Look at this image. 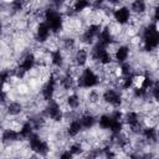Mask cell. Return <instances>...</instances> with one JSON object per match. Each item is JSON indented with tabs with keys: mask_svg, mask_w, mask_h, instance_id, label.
Wrapping results in <instances>:
<instances>
[{
	"mask_svg": "<svg viewBox=\"0 0 159 159\" xmlns=\"http://www.w3.org/2000/svg\"><path fill=\"white\" fill-rule=\"evenodd\" d=\"M142 42H143V48L147 52H150L157 47H159V29L155 22H150L143 27Z\"/></svg>",
	"mask_w": 159,
	"mask_h": 159,
	"instance_id": "6da1fadb",
	"label": "cell"
},
{
	"mask_svg": "<svg viewBox=\"0 0 159 159\" xmlns=\"http://www.w3.org/2000/svg\"><path fill=\"white\" fill-rule=\"evenodd\" d=\"M43 20L50 27L51 32L57 34L63 27V16L57 7H47L43 11Z\"/></svg>",
	"mask_w": 159,
	"mask_h": 159,
	"instance_id": "7a4b0ae2",
	"label": "cell"
},
{
	"mask_svg": "<svg viewBox=\"0 0 159 159\" xmlns=\"http://www.w3.org/2000/svg\"><path fill=\"white\" fill-rule=\"evenodd\" d=\"M99 76L91 67H84L77 77V86L80 88H94L99 84Z\"/></svg>",
	"mask_w": 159,
	"mask_h": 159,
	"instance_id": "3957f363",
	"label": "cell"
},
{
	"mask_svg": "<svg viewBox=\"0 0 159 159\" xmlns=\"http://www.w3.org/2000/svg\"><path fill=\"white\" fill-rule=\"evenodd\" d=\"M91 58L93 61L98 62L99 65H103V66H108L113 61V56L107 50V47H104V46H102L99 43H96L92 47V50H91Z\"/></svg>",
	"mask_w": 159,
	"mask_h": 159,
	"instance_id": "277c9868",
	"label": "cell"
},
{
	"mask_svg": "<svg viewBox=\"0 0 159 159\" xmlns=\"http://www.w3.org/2000/svg\"><path fill=\"white\" fill-rule=\"evenodd\" d=\"M29 148L37 155L45 157L50 152V145L46 140H43L37 133H34L29 139Z\"/></svg>",
	"mask_w": 159,
	"mask_h": 159,
	"instance_id": "5b68a950",
	"label": "cell"
},
{
	"mask_svg": "<svg viewBox=\"0 0 159 159\" xmlns=\"http://www.w3.org/2000/svg\"><path fill=\"white\" fill-rule=\"evenodd\" d=\"M102 99L107 104H109V106H112V107H114L117 109L123 103L122 93L118 89H116V88H107V89H104V92L102 93Z\"/></svg>",
	"mask_w": 159,
	"mask_h": 159,
	"instance_id": "8992f818",
	"label": "cell"
},
{
	"mask_svg": "<svg viewBox=\"0 0 159 159\" xmlns=\"http://www.w3.org/2000/svg\"><path fill=\"white\" fill-rule=\"evenodd\" d=\"M124 123L130 128V130L133 133H142L143 130V124L140 122V116L138 112L135 111H129L124 114V118H123Z\"/></svg>",
	"mask_w": 159,
	"mask_h": 159,
	"instance_id": "52a82bcc",
	"label": "cell"
},
{
	"mask_svg": "<svg viewBox=\"0 0 159 159\" xmlns=\"http://www.w3.org/2000/svg\"><path fill=\"white\" fill-rule=\"evenodd\" d=\"M45 114H46L47 118L52 119L53 122H61L63 119V116H65L61 106L55 99L47 102V104L45 107Z\"/></svg>",
	"mask_w": 159,
	"mask_h": 159,
	"instance_id": "ba28073f",
	"label": "cell"
},
{
	"mask_svg": "<svg viewBox=\"0 0 159 159\" xmlns=\"http://www.w3.org/2000/svg\"><path fill=\"white\" fill-rule=\"evenodd\" d=\"M103 26L101 24H91L89 26L86 27V30L82 32L81 35V41L86 45H92L93 41L98 37V35L101 34Z\"/></svg>",
	"mask_w": 159,
	"mask_h": 159,
	"instance_id": "9c48e42d",
	"label": "cell"
},
{
	"mask_svg": "<svg viewBox=\"0 0 159 159\" xmlns=\"http://www.w3.org/2000/svg\"><path fill=\"white\" fill-rule=\"evenodd\" d=\"M57 82H58V80L56 78V76L55 75H50L47 81L43 83V86L41 88V96L46 102H50V101L53 99V94L56 92Z\"/></svg>",
	"mask_w": 159,
	"mask_h": 159,
	"instance_id": "30bf717a",
	"label": "cell"
},
{
	"mask_svg": "<svg viewBox=\"0 0 159 159\" xmlns=\"http://www.w3.org/2000/svg\"><path fill=\"white\" fill-rule=\"evenodd\" d=\"M112 15H113V19L116 20L117 24H119V25H125V24H128L129 20H130L132 11H130L129 7H127V6H119V7H116V9L112 11Z\"/></svg>",
	"mask_w": 159,
	"mask_h": 159,
	"instance_id": "8fae6325",
	"label": "cell"
},
{
	"mask_svg": "<svg viewBox=\"0 0 159 159\" xmlns=\"http://www.w3.org/2000/svg\"><path fill=\"white\" fill-rule=\"evenodd\" d=\"M50 36H51V30L47 26V24L45 21L37 24L36 31H35V39H36V41L40 42V43H43V42H46L50 39Z\"/></svg>",
	"mask_w": 159,
	"mask_h": 159,
	"instance_id": "7c38bea8",
	"label": "cell"
},
{
	"mask_svg": "<svg viewBox=\"0 0 159 159\" xmlns=\"http://www.w3.org/2000/svg\"><path fill=\"white\" fill-rule=\"evenodd\" d=\"M114 42V36H113V32L112 30L109 29V26H104L101 31V34L98 35L97 37V43L104 46V47H108L111 46L112 43Z\"/></svg>",
	"mask_w": 159,
	"mask_h": 159,
	"instance_id": "4fadbf2b",
	"label": "cell"
},
{
	"mask_svg": "<svg viewBox=\"0 0 159 159\" xmlns=\"http://www.w3.org/2000/svg\"><path fill=\"white\" fill-rule=\"evenodd\" d=\"M36 66V57H35V55L32 53V52H27L22 58H21V61H20V63H19V68H21L22 71H25L26 73L29 72V71H31V70H34V67Z\"/></svg>",
	"mask_w": 159,
	"mask_h": 159,
	"instance_id": "5bb4252c",
	"label": "cell"
},
{
	"mask_svg": "<svg viewBox=\"0 0 159 159\" xmlns=\"http://www.w3.org/2000/svg\"><path fill=\"white\" fill-rule=\"evenodd\" d=\"M129 53H130V48L127 46V45H120L117 47V50L114 51V55H113V60L122 65L124 62H127L128 57H129Z\"/></svg>",
	"mask_w": 159,
	"mask_h": 159,
	"instance_id": "9a60e30c",
	"label": "cell"
},
{
	"mask_svg": "<svg viewBox=\"0 0 159 159\" xmlns=\"http://www.w3.org/2000/svg\"><path fill=\"white\" fill-rule=\"evenodd\" d=\"M1 139H2V143H14V142L21 140V135L19 130L12 129V128H6L2 130Z\"/></svg>",
	"mask_w": 159,
	"mask_h": 159,
	"instance_id": "2e32d148",
	"label": "cell"
},
{
	"mask_svg": "<svg viewBox=\"0 0 159 159\" xmlns=\"http://www.w3.org/2000/svg\"><path fill=\"white\" fill-rule=\"evenodd\" d=\"M60 86L65 89V91H70V89H73L76 86H77V80H75L73 75L70 73V72H66L61 78H60Z\"/></svg>",
	"mask_w": 159,
	"mask_h": 159,
	"instance_id": "e0dca14e",
	"label": "cell"
},
{
	"mask_svg": "<svg viewBox=\"0 0 159 159\" xmlns=\"http://www.w3.org/2000/svg\"><path fill=\"white\" fill-rule=\"evenodd\" d=\"M82 130H83V127H82V123H81L80 118H75V119H72L70 122V124L67 127V135L71 137V138H75Z\"/></svg>",
	"mask_w": 159,
	"mask_h": 159,
	"instance_id": "ac0fdd59",
	"label": "cell"
},
{
	"mask_svg": "<svg viewBox=\"0 0 159 159\" xmlns=\"http://www.w3.org/2000/svg\"><path fill=\"white\" fill-rule=\"evenodd\" d=\"M73 61L76 63L77 67H83L87 61H88V51L86 48H78L76 52H75V56H73Z\"/></svg>",
	"mask_w": 159,
	"mask_h": 159,
	"instance_id": "d6986e66",
	"label": "cell"
},
{
	"mask_svg": "<svg viewBox=\"0 0 159 159\" xmlns=\"http://www.w3.org/2000/svg\"><path fill=\"white\" fill-rule=\"evenodd\" d=\"M142 135L145 140H148L149 143H155L158 140V130L155 127H152V125H148V127H144L143 130H142Z\"/></svg>",
	"mask_w": 159,
	"mask_h": 159,
	"instance_id": "ffe728a7",
	"label": "cell"
},
{
	"mask_svg": "<svg viewBox=\"0 0 159 159\" xmlns=\"http://www.w3.org/2000/svg\"><path fill=\"white\" fill-rule=\"evenodd\" d=\"M50 57H51V63L55 66V67H58L61 68L63 66V62H65V58H63V53L60 48H55L50 52Z\"/></svg>",
	"mask_w": 159,
	"mask_h": 159,
	"instance_id": "44dd1931",
	"label": "cell"
},
{
	"mask_svg": "<svg viewBox=\"0 0 159 159\" xmlns=\"http://www.w3.org/2000/svg\"><path fill=\"white\" fill-rule=\"evenodd\" d=\"M80 120H81V123H82L83 129H91V128H93L94 124H96V122H97L96 117H94L93 114H91V113H84V114H82V116L80 117Z\"/></svg>",
	"mask_w": 159,
	"mask_h": 159,
	"instance_id": "7402d4cb",
	"label": "cell"
},
{
	"mask_svg": "<svg viewBox=\"0 0 159 159\" xmlns=\"http://www.w3.org/2000/svg\"><path fill=\"white\" fill-rule=\"evenodd\" d=\"M34 125L31 124V122L30 120H26V122H24L22 124H21V127H20V130H19V133H20V135H21V139H29L32 134H34Z\"/></svg>",
	"mask_w": 159,
	"mask_h": 159,
	"instance_id": "603a6c76",
	"label": "cell"
},
{
	"mask_svg": "<svg viewBox=\"0 0 159 159\" xmlns=\"http://www.w3.org/2000/svg\"><path fill=\"white\" fill-rule=\"evenodd\" d=\"M22 104L17 101H12V102H9L6 104V113L9 116H19L21 112H22Z\"/></svg>",
	"mask_w": 159,
	"mask_h": 159,
	"instance_id": "cb8c5ba5",
	"label": "cell"
},
{
	"mask_svg": "<svg viewBox=\"0 0 159 159\" xmlns=\"http://www.w3.org/2000/svg\"><path fill=\"white\" fill-rule=\"evenodd\" d=\"M97 122H98L99 128L106 129V130H109L111 127H112V123H113V118H112L111 113L109 114H102V116H99V118H98Z\"/></svg>",
	"mask_w": 159,
	"mask_h": 159,
	"instance_id": "d4e9b609",
	"label": "cell"
},
{
	"mask_svg": "<svg viewBox=\"0 0 159 159\" xmlns=\"http://www.w3.org/2000/svg\"><path fill=\"white\" fill-rule=\"evenodd\" d=\"M135 80H137V75L135 73H132V75H128L125 77H122V80H120V87L123 89L133 88L134 84H135Z\"/></svg>",
	"mask_w": 159,
	"mask_h": 159,
	"instance_id": "484cf974",
	"label": "cell"
},
{
	"mask_svg": "<svg viewBox=\"0 0 159 159\" xmlns=\"http://www.w3.org/2000/svg\"><path fill=\"white\" fill-rule=\"evenodd\" d=\"M66 104L71 109H77L81 106V98H80V96L77 93H71L66 98Z\"/></svg>",
	"mask_w": 159,
	"mask_h": 159,
	"instance_id": "4316f807",
	"label": "cell"
},
{
	"mask_svg": "<svg viewBox=\"0 0 159 159\" xmlns=\"http://www.w3.org/2000/svg\"><path fill=\"white\" fill-rule=\"evenodd\" d=\"M147 10V4L143 0H135L130 4V11L134 14H144Z\"/></svg>",
	"mask_w": 159,
	"mask_h": 159,
	"instance_id": "83f0119b",
	"label": "cell"
},
{
	"mask_svg": "<svg viewBox=\"0 0 159 159\" xmlns=\"http://www.w3.org/2000/svg\"><path fill=\"white\" fill-rule=\"evenodd\" d=\"M89 6H92V4L89 2V1H86V0H77V1H75L73 4H72V12H75V14H77V12H81V11H83V10H86L87 7H89Z\"/></svg>",
	"mask_w": 159,
	"mask_h": 159,
	"instance_id": "f1b7e54d",
	"label": "cell"
},
{
	"mask_svg": "<svg viewBox=\"0 0 159 159\" xmlns=\"http://www.w3.org/2000/svg\"><path fill=\"white\" fill-rule=\"evenodd\" d=\"M30 122H31V124L34 125V129L35 130H37V129H41L43 125H45V117H42V116H40V114H37V116H34V117H31L30 119H29Z\"/></svg>",
	"mask_w": 159,
	"mask_h": 159,
	"instance_id": "f546056e",
	"label": "cell"
},
{
	"mask_svg": "<svg viewBox=\"0 0 159 159\" xmlns=\"http://www.w3.org/2000/svg\"><path fill=\"white\" fill-rule=\"evenodd\" d=\"M112 138H113V142H114L118 147H120V148H125V147L128 145V143H129V139H128L123 133L112 135Z\"/></svg>",
	"mask_w": 159,
	"mask_h": 159,
	"instance_id": "4dcf8cb0",
	"label": "cell"
},
{
	"mask_svg": "<svg viewBox=\"0 0 159 159\" xmlns=\"http://www.w3.org/2000/svg\"><path fill=\"white\" fill-rule=\"evenodd\" d=\"M119 73H120L122 77H125V76H128V75L134 73L132 65H130L129 62H124V63L119 65Z\"/></svg>",
	"mask_w": 159,
	"mask_h": 159,
	"instance_id": "1f68e13d",
	"label": "cell"
},
{
	"mask_svg": "<svg viewBox=\"0 0 159 159\" xmlns=\"http://www.w3.org/2000/svg\"><path fill=\"white\" fill-rule=\"evenodd\" d=\"M149 94V91L142 88V87H133V96L135 98H139V99H144L147 98Z\"/></svg>",
	"mask_w": 159,
	"mask_h": 159,
	"instance_id": "d6a6232c",
	"label": "cell"
},
{
	"mask_svg": "<svg viewBox=\"0 0 159 159\" xmlns=\"http://www.w3.org/2000/svg\"><path fill=\"white\" fill-rule=\"evenodd\" d=\"M73 155H81V154H83V152H84V149H83V145L81 144V143H78V142H76V143H72L71 145H70V149H68Z\"/></svg>",
	"mask_w": 159,
	"mask_h": 159,
	"instance_id": "836d02e7",
	"label": "cell"
},
{
	"mask_svg": "<svg viewBox=\"0 0 159 159\" xmlns=\"http://www.w3.org/2000/svg\"><path fill=\"white\" fill-rule=\"evenodd\" d=\"M99 155H103V149H101V148L89 149V152L87 153L86 159H98Z\"/></svg>",
	"mask_w": 159,
	"mask_h": 159,
	"instance_id": "e575fe53",
	"label": "cell"
},
{
	"mask_svg": "<svg viewBox=\"0 0 159 159\" xmlns=\"http://www.w3.org/2000/svg\"><path fill=\"white\" fill-rule=\"evenodd\" d=\"M75 47H76V40L73 37H66V39H63V48L71 51Z\"/></svg>",
	"mask_w": 159,
	"mask_h": 159,
	"instance_id": "d590c367",
	"label": "cell"
},
{
	"mask_svg": "<svg viewBox=\"0 0 159 159\" xmlns=\"http://www.w3.org/2000/svg\"><path fill=\"white\" fill-rule=\"evenodd\" d=\"M150 93H152V97L157 101V103H159V80L154 82V86L152 87Z\"/></svg>",
	"mask_w": 159,
	"mask_h": 159,
	"instance_id": "8d00e7d4",
	"label": "cell"
},
{
	"mask_svg": "<svg viewBox=\"0 0 159 159\" xmlns=\"http://www.w3.org/2000/svg\"><path fill=\"white\" fill-rule=\"evenodd\" d=\"M0 76H1V82H2V84H5V83L14 76V71H10V70H2Z\"/></svg>",
	"mask_w": 159,
	"mask_h": 159,
	"instance_id": "74e56055",
	"label": "cell"
},
{
	"mask_svg": "<svg viewBox=\"0 0 159 159\" xmlns=\"http://www.w3.org/2000/svg\"><path fill=\"white\" fill-rule=\"evenodd\" d=\"M10 5H11V9H12L14 11H20V10L24 9L25 2H24V1H20V0H16V1H12Z\"/></svg>",
	"mask_w": 159,
	"mask_h": 159,
	"instance_id": "f35d334b",
	"label": "cell"
},
{
	"mask_svg": "<svg viewBox=\"0 0 159 159\" xmlns=\"http://www.w3.org/2000/svg\"><path fill=\"white\" fill-rule=\"evenodd\" d=\"M149 154H145V153H140V152H135V153H132L129 159H149Z\"/></svg>",
	"mask_w": 159,
	"mask_h": 159,
	"instance_id": "ab89813d",
	"label": "cell"
},
{
	"mask_svg": "<svg viewBox=\"0 0 159 159\" xmlns=\"http://www.w3.org/2000/svg\"><path fill=\"white\" fill-rule=\"evenodd\" d=\"M88 99H89V102H92V103H97L98 102V99H99V94H98V92H96V91H91L89 92V94H88Z\"/></svg>",
	"mask_w": 159,
	"mask_h": 159,
	"instance_id": "60d3db41",
	"label": "cell"
},
{
	"mask_svg": "<svg viewBox=\"0 0 159 159\" xmlns=\"http://www.w3.org/2000/svg\"><path fill=\"white\" fill-rule=\"evenodd\" d=\"M73 154L70 152V150H63L61 152V154L58 155V159H73Z\"/></svg>",
	"mask_w": 159,
	"mask_h": 159,
	"instance_id": "b9f144b4",
	"label": "cell"
},
{
	"mask_svg": "<svg viewBox=\"0 0 159 159\" xmlns=\"http://www.w3.org/2000/svg\"><path fill=\"white\" fill-rule=\"evenodd\" d=\"M153 20H154L155 24L159 22V4H157L155 7H154V11H153Z\"/></svg>",
	"mask_w": 159,
	"mask_h": 159,
	"instance_id": "7bdbcfd3",
	"label": "cell"
},
{
	"mask_svg": "<svg viewBox=\"0 0 159 159\" xmlns=\"http://www.w3.org/2000/svg\"><path fill=\"white\" fill-rule=\"evenodd\" d=\"M6 98H7L6 92H5V89H2V91H1V103H2V104L6 103Z\"/></svg>",
	"mask_w": 159,
	"mask_h": 159,
	"instance_id": "ee69618b",
	"label": "cell"
},
{
	"mask_svg": "<svg viewBox=\"0 0 159 159\" xmlns=\"http://www.w3.org/2000/svg\"><path fill=\"white\" fill-rule=\"evenodd\" d=\"M27 159H40V155H37V154H35V153H34V154H32V155H30Z\"/></svg>",
	"mask_w": 159,
	"mask_h": 159,
	"instance_id": "f6af8a7d",
	"label": "cell"
},
{
	"mask_svg": "<svg viewBox=\"0 0 159 159\" xmlns=\"http://www.w3.org/2000/svg\"><path fill=\"white\" fill-rule=\"evenodd\" d=\"M158 118H159V113H158Z\"/></svg>",
	"mask_w": 159,
	"mask_h": 159,
	"instance_id": "bcb514c9",
	"label": "cell"
},
{
	"mask_svg": "<svg viewBox=\"0 0 159 159\" xmlns=\"http://www.w3.org/2000/svg\"><path fill=\"white\" fill-rule=\"evenodd\" d=\"M12 159H17V158H12Z\"/></svg>",
	"mask_w": 159,
	"mask_h": 159,
	"instance_id": "7dc6e473",
	"label": "cell"
},
{
	"mask_svg": "<svg viewBox=\"0 0 159 159\" xmlns=\"http://www.w3.org/2000/svg\"><path fill=\"white\" fill-rule=\"evenodd\" d=\"M154 159H159V158H154Z\"/></svg>",
	"mask_w": 159,
	"mask_h": 159,
	"instance_id": "c3c4849f",
	"label": "cell"
}]
</instances>
